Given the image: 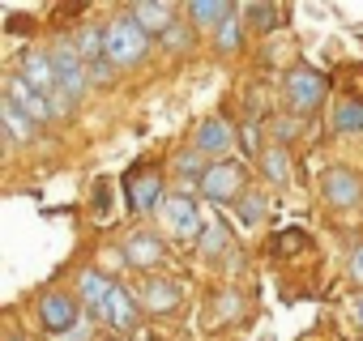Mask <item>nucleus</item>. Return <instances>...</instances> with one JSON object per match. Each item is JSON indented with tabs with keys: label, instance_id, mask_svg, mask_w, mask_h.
Returning <instances> with one entry per match:
<instances>
[{
	"label": "nucleus",
	"instance_id": "nucleus-27",
	"mask_svg": "<svg viewBox=\"0 0 363 341\" xmlns=\"http://www.w3.org/2000/svg\"><path fill=\"white\" fill-rule=\"evenodd\" d=\"M94 214H99V218H107V214H111V184H107V180H99V184H94Z\"/></svg>",
	"mask_w": 363,
	"mask_h": 341
},
{
	"label": "nucleus",
	"instance_id": "nucleus-20",
	"mask_svg": "<svg viewBox=\"0 0 363 341\" xmlns=\"http://www.w3.org/2000/svg\"><path fill=\"white\" fill-rule=\"evenodd\" d=\"M261 170H265L269 184H286V180H291L286 149H282V145H265V149H261Z\"/></svg>",
	"mask_w": 363,
	"mask_h": 341
},
{
	"label": "nucleus",
	"instance_id": "nucleus-3",
	"mask_svg": "<svg viewBox=\"0 0 363 341\" xmlns=\"http://www.w3.org/2000/svg\"><path fill=\"white\" fill-rule=\"evenodd\" d=\"M52 69H56V90H65V94L77 103L82 90H86V81H90V73H86V60H82V52L73 47V39H60V43L52 47Z\"/></svg>",
	"mask_w": 363,
	"mask_h": 341
},
{
	"label": "nucleus",
	"instance_id": "nucleus-12",
	"mask_svg": "<svg viewBox=\"0 0 363 341\" xmlns=\"http://www.w3.org/2000/svg\"><path fill=\"white\" fill-rule=\"evenodd\" d=\"M5 98H13V103H18L35 124H43V120L52 115V98H48V94H39V90H30L18 73H13V77H9V86H5Z\"/></svg>",
	"mask_w": 363,
	"mask_h": 341
},
{
	"label": "nucleus",
	"instance_id": "nucleus-28",
	"mask_svg": "<svg viewBox=\"0 0 363 341\" xmlns=\"http://www.w3.org/2000/svg\"><path fill=\"white\" fill-rule=\"evenodd\" d=\"M218 47H223V52H235V47H240V26H235V18L218 30Z\"/></svg>",
	"mask_w": 363,
	"mask_h": 341
},
{
	"label": "nucleus",
	"instance_id": "nucleus-13",
	"mask_svg": "<svg viewBox=\"0 0 363 341\" xmlns=\"http://www.w3.org/2000/svg\"><path fill=\"white\" fill-rule=\"evenodd\" d=\"M141 307H145V311H154V316L175 311V307H179V286H175V282H167V277H150V282H145V290H141Z\"/></svg>",
	"mask_w": 363,
	"mask_h": 341
},
{
	"label": "nucleus",
	"instance_id": "nucleus-7",
	"mask_svg": "<svg viewBox=\"0 0 363 341\" xmlns=\"http://www.w3.org/2000/svg\"><path fill=\"white\" fill-rule=\"evenodd\" d=\"M77 316H82V307H77V299H73V294L52 290V294H43V299H39V320H43V328H48V333H69V328L77 324Z\"/></svg>",
	"mask_w": 363,
	"mask_h": 341
},
{
	"label": "nucleus",
	"instance_id": "nucleus-29",
	"mask_svg": "<svg viewBox=\"0 0 363 341\" xmlns=\"http://www.w3.org/2000/svg\"><path fill=\"white\" fill-rule=\"evenodd\" d=\"M86 73H90V81H107V77H111V60L103 56V60H94V64H86Z\"/></svg>",
	"mask_w": 363,
	"mask_h": 341
},
{
	"label": "nucleus",
	"instance_id": "nucleus-31",
	"mask_svg": "<svg viewBox=\"0 0 363 341\" xmlns=\"http://www.w3.org/2000/svg\"><path fill=\"white\" fill-rule=\"evenodd\" d=\"M350 277H354V282L363 286V248H359V252L350 256Z\"/></svg>",
	"mask_w": 363,
	"mask_h": 341
},
{
	"label": "nucleus",
	"instance_id": "nucleus-10",
	"mask_svg": "<svg viewBox=\"0 0 363 341\" xmlns=\"http://www.w3.org/2000/svg\"><path fill=\"white\" fill-rule=\"evenodd\" d=\"M184 13H189L193 30H223L235 18V5H227V0H193Z\"/></svg>",
	"mask_w": 363,
	"mask_h": 341
},
{
	"label": "nucleus",
	"instance_id": "nucleus-32",
	"mask_svg": "<svg viewBox=\"0 0 363 341\" xmlns=\"http://www.w3.org/2000/svg\"><path fill=\"white\" fill-rule=\"evenodd\" d=\"M350 311H354V320H359V328H363V294L354 299V307H350Z\"/></svg>",
	"mask_w": 363,
	"mask_h": 341
},
{
	"label": "nucleus",
	"instance_id": "nucleus-2",
	"mask_svg": "<svg viewBox=\"0 0 363 341\" xmlns=\"http://www.w3.org/2000/svg\"><path fill=\"white\" fill-rule=\"evenodd\" d=\"M325 94H329V81H325V73H316L312 64H295V69L286 73V107H291L295 115H312V111L325 103Z\"/></svg>",
	"mask_w": 363,
	"mask_h": 341
},
{
	"label": "nucleus",
	"instance_id": "nucleus-22",
	"mask_svg": "<svg viewBox=\"0 0 363 341\" xmlns=\"http://www.w3.org/2000/svg\"><path fill=\"white\" fill-rule=\"evenodd\" d=\"M248 22H252V30H274L282 22V9L278 5H248Z\"/></svg>",
	"mask_w": 363,
	"mask_h": 341
},
{
	"label": "nucleus",
	"instance_id": "nucleus-33",
	"mask_svg": "<svg viewBox=\"0 0 363 341\" xmlns=\"http://www.w3.org/2000/svg\"><path fill=\"white\" fill-rule=\"evenodd\" d=\"M9 341H26V337H9Z\"/></svg>",
	"mask_w": 363,
	"mask_h": 341
},
{
	"label": "nucleus",
	"instance_id": "nucleus-9",
	"mask_svg": "<svg viewBox=\"0 0 363 341\" xmlns=\"http://www.w3.org/2000/svg\"><path fill=\"white\" fill-rule=\"evenodd\" d=\"M193 149H197L201 158L227 154V149H231V124H227V120H218V115L201 120V124H197V132H193Z\"/></svg>",
	"mask_w": 363,
	"mask_h": 341
},
{
	"label": "nucleus",
	"instance_id": "nucleus-21",
	"mask_svg": "<svg viewBox=\"0 0 363 341\" xmlns=\"http://www.w3.org/2000/svg\"><path fill=\"white\" fill-rule=\"evenodd\" d=\"M333 128L346 132V137L363 132V103H359V98H342V103L333 107Z\"/></svg>",
	"mask_w": 363,
	"mask_h": 341
},
{
	"label": "nucleus",
	"instance_id": "nucleus-18",
	"mask_svg": "<svg viewBox=\"0 0 363 341\" xmlns=\"http://www.w3.org/2000/svg\"><path fill=\"white\" fill-rule=\"evenodd\" d=\"M0 120H5V128H9L13 141H30V137H35V120H30L13 98H0Z\"/></svg>",
	"mask_w": 363,
	"mask_h": 341
},
{
	"label": "nucleus",
	"instance_id": "nucleus-11",
	"mask_svg": "<svg viewBox=\"0 0 363 341\" xmlns=\"http://www.w3.org/2000/svg\"><path fill=\"white\" fill-rule=\"evenodd\" d=\"M18 77H22L30 90L48 94V98H52V90H56V69H52V56H43V52H26Z\"/></svg>",
	"mask_w": 363,
	"mask_h": 341
},
{
	"label": "nucleus",
	"instance_id": "nucleus-19",
	"mask_svg": "<svg viewBox=\"0 0 363 341\" xmlns=\"http://www.w3.org/2000/svg\"><path fill=\"white\" fill-rule=\"evenodd\" d=\"M73 47L82 52V60H86V64H94V60H103V56H107V30H103V26H82V30H77V39H73Z\"/></svg>",
	"mask_w": 363,
	"mask_h": 341
},
{
	"label": "nucleus",
	"instance_id": "nucleus-25",
	"mask_svg": "<svg viewBox=\"0 0 363 341\" xmlns=\"http://www.w3.org/2000/svg\"><path fill=\"white\" fill-rule=\"evenodd\" d=\"M265 218V197L261 192H244V201H240V222H261Z\"/></svg>",
	"mask_w": 363,
	"mask_h": 341
},
{
	"label": "nucleus",
	"instance_id": "nucleus-17",
	"mask_svg": "<svg viewBox=\"0 0 363 341\" xmlns=\"http://www.w3.org/2000/svg\"><path fill=\"white\" fill-rule=\"evenodd\" d=\"M124 256L137 265V269H154L158 260H162V243L154 239V235H128V243H124Z\"/></svg>",
	"mask_w": 363,
	"mask_h": 341
},
{
	"label": "nucleus",
	"instance_id": "nucleus-14",
	"mask_svg": "<svg viewBox=\"0 0 363 341\" xmlns=\"http://www.w3.org/2000/svg\"><path fill=\"white\" fill-rule=\"evenodd\" d=\"M128 18H137L150 35H167L175 26V9L171 5H158V0H141V5H133Z\"/></svg>",
	"mask_w": 363,
	"mask_h": 341
},
{
	"label": "nucleus",
	"instance_id": "nucleus-1",
	"mask_svg": "<svg viewBox=\"0 0 363 341\" xmlns=\"http://www.w3.org/2000/svg\"><path fill=\"white\" fill-rule=\"evenodd\" d=\"M145 52H150V30L137 22V18H116L111 26H107V60L116 64V69H133V64H141L145 60Z\"/></svg>",
	"mask_w": 363,
	"mask_h": 341
},
{
	"label": "nucleus",
	"instance_id": "nucleus-6",
	"mask_svg": "<svg viewBox=\"0 0 363 341\" xmlns=\"http://www.w3.org/2000/svg\"><path fill=\"white\" fill-rule=\"evenodd\" d=\"M162 226H167L175 239H193V235H201V214H197L193 197L171 192V197L162 201Z\"/></svg>",
	"mask_w": 363,
	"mask_h": 341
},
{
	"label": "nucleus",
	"instance_id": "nucleus-5",
	"mask_svg": "<svg viewBox=\"0 0 363 341\" xmlns=\"http://www.w3.org/2000/svg\"><path fill=\"white\" fill-rule=\"evenodd\" d=\"M124 192H128V209L133 214H154L162 197V175L154 166H133L128 175H124Z\"/></svg>",
	"mask_w": 363,
	"mask_h": 341
},
{
	"label": "nucleus",
	"instance_id": "nucleus-24",
	"mask_svg": "<svg viewBox=\"0 0 363 341\" xmlns=\"http://www.w3.org/2000/svg\"><path fill=\"white\" fill-rule=\"evenodd\" d=\"M303 248H308V235H303L299 226H286V231L278 235V243H274L278 256H295V252H303Z\"/></svg>",
	"mask_w": 363,
	"mask_h": 341
},
{
	"label": "nucleus",
	"instance_id": "nucleus-30",
	"mask_svg": "<svg viewBox=\"0 0 363 341\" xmlns=\"http://www.w3.org/2000/svg\"><path fill=\"white\" fill-rule=\"evenodd\" d=\"M223 243H227V235H223V226H210V231H206V252H218Z\"/></svg>",
	"mask_w": 363,
	"mask_h": 341
},
{
	"label": "nucleus",
	"instance_id": "nucleus-16",
	"mask_svg": "<svg viewBox=\"0 0 363 341\" xmlns=\"http://www.w3.org/2000/svg\"><path fill=\"white\" fill-rule=\"evenodd\" d=\"M111 290H116V282H111L107 273H99V269L82 273V303H86V307H90L94 316H103V307H107Z\"/></svg>",
	"mask_w": 363,
	"mask_h": 341
},
{
	"label": "nucleus",
	"instance_id": "nucleus-8",
	"mask_svg": "<svg viewBox=\"0 0 363 341\" xmlns=\"http://www.w3.org/2000/svg\"><path fill=\"white\" fill-rule=\"evenodd\" d=\"M320 192H325V201L337 205V209H346V205H354V201L363 197L359 175H354L350 166H329V170H325V180H320Z\"/></svg>",
	"mask_w": 363,
	"mask_h": 341
},
{
	"label": "nucleus",
	"instance_id": "nucleus-26",
	"mask_svg": "<svg viewBox=\"0 0 363 341\" xmlns=\"http://www.w3.org/2000/svg\"><path fill=\"white\" fill-rule=\"evenodd\" d=\"M162 43H167L171 52H184V47L193 43V26H171V30L162 35Z\"/></svg>",
	"mask_w": 363,
	"mask_h": 341
},
{
	"label": "nucleus",
	"instance_id": "nucleus-4",
	"mask_svg": "<svg viewBox=\"0 0 363 341\" xmlns=\"http://www.w3.org/2000/svg\"><path fill=\"white\" fill-rule=\"evenodd\" d=\"M244 180H248L244 162H231V158H223V162L206 166L201 192H206V201H214V205H227V201H235V197L244 192Z\"/></svg>",
	"mask_w": 363,
	"mask_h": 341
},
{
	"label": "nucleus",
	"instance_id": "nucleus-23",
	"mask_svg": "<svg viewBox=\"0 0 363 341\" xmlns=\"http://www.w3.org/2000/svg\"><path fill=\"white\" fill-rule=\"evenodd\" d=\"M201 154L197 149H184V154H179L175 158V175H184V180H206V170H201Z\"/></svg>",
	"mask_w": 363,
	"mask_h": 341
},
{
	"label": "nucleus",
	"instance_id": "nucleus-15",
	"mask_svg": "<svg viewBox=\"0 0 363 341\" xmlns=\"http://www.w3.org/2000/svg\"><path fill=\"white\" fill-rule=\"evenodd\" d=\"M99 320H103V324H111V328H133V324H137V303H133V294H128L124 286H116Z\"/></svg>",
	"mask_w": 363,
	"mask_h": 341
}]
</instances>
